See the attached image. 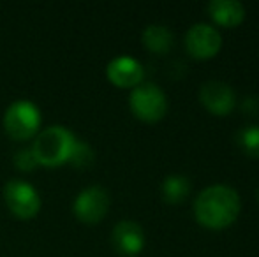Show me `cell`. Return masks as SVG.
Masks as SVG:
<instances>
[{
    "label": "cell",
    "mask_w": 259,
    "mask_h": 257,
    "mask_svg": "<svg viewBox=\"0 0 259 257\" xmlns=\"http://www.w3.org/2000/svg\"><path fill=\"white\" fill-rule=\"evenodd\" d=\"M222 46V37L217 28L206 23H196L189 28L185 35V48L189 55L198 60H208L219 53Z\"/></svg>",
    "instance_id": "52a82bcc"
},
{
    "label": "cell",
    "mask_w": 259,
    "mask_h": 257,
    "mask_svg": "<svg viewBox=\"0 0 259 257\" xmlns=\"http://www.w3.org/2000/svg\"><path fill=\"white\" fill-rule=\"evenodd\" d=\"M199 99L201 104L217 117H226L233 111L236 102L235 90L222 81H208L199 90Z\"/></svg>",
    "instance_id": "ba28073f"
},
{
    "label": "cell",
    "mask_w": 259,
    "mask_h": 257,
    "mask_svg": "<svg viewBox=\"0 0 259 257\" xmlns=\"http://www.w3.org/2000/svg\"><path fill=\"white\" fill-rule=\"evenodd\" d=\"M78 137L64 125H52L45 130H39L32 143L30 150L39 166L45 168H58L67 164L72 157Z\"/></svg>",
    "instance_id": "7a4b0ae2"
},
{
    "label": "cell",
    "mask_w": 259,
    "mask_h": 257,
    "mask_svg": "<svg viewBox=\"0 0 259 257\" xmlns=\"http://www.w3.org/2000/svg\"><path fill=\"white\" fill-rule=\"evenodd\" d=\"M111 243L122 255H138L145 247V233L134 220H120L111 231Z\"/></svg>",
    "instance_id": "30bf717a"
},
{
    "label": "cell",
    "mask_w": 259,
    "mask_h": 257,
    "mask_svg": "<svg viewBox=\"0 0 259 257\" xmlns=\"http://www.w3.org/2000/svg\"><path fill=\"white\" fill-rule=\"evenodd\" d=\"M129 106L134 117L154 124L166 117L167 97L155 83H140L131 90Z\"/></svg>",
    "instance_id": "277c9868"
},
{
    "label": "cell",
    "mask_w": 259,
    "mask_h": 257,
    "mask_svg": "<svg viewBox=\"0 0 259 257\" xmlns=\"http://www.w3.org/2000/svg\"><path fill=\"white\" fill-rule=\"evenodd\" d=\"M14 166H16L20 171H34L35 168H39L37 161H35L34 153H32L30 148H23L14 155Z\"/></svg>",
    "instance_id": "2e32d148"
},
{
    "label": "cell",
    "mask_w": 259,
    "mask_h": 257,
    "mask_svg": "<svg viewBox=\"0 0 259 257\" xmlns=\"http://www.w3.org/2000/svg\"><path fill=\"white\" fill-rule=\"evenodd\" d=\"M108 79L118 88H134L140 83H143V65L136 59L129 55H120L113 59L106 67Z\"/></svg>",
    "instance_id": "9c48e42d"
},
{
    "label": "cell",
    "mask_w": 259,
    "mask_h": 257,
    "mask_svg": "<svg viewBox=\"0 0 259 257\" xmlns=\"http://www.w3.org/2000/svg\"><path fill=\"white\" fill-rule=\"evenodd\" d=\"M242 202L235 189L228 185H210L201 190L194 202L196 220L206 229L221 231L229 227L240 215Z\"/></svg>",
    "instance_id": "6da1fadb"
},
{
    "label": "cell",
    "mask_w": 259,
    "mask_h": 257,
    "mask_svg": "<svg viewBox=\"0 0 259 257\" xmlns=\"http://www.w3.org/2000/svg\"><path fill=\"white\" fill-rule=\"evenodd\" d=\"M109 194L104 187L92 185L83 189L76 195L72 202V213L76 219L81 220L83 224H97L106 217L109 210Z\"/></svg>",
    "instance_id": "8992f818"
},
{
    "label": "cell",
    "mask_w": 259,
    "mask_h": 257,
    "mask_svg": "<svg viewBox=\"0 0 259 257\" xmlns=\"http://www.w3.org/2000/svg\"><path fill=\"white\" fill-rule=\"evenodd\" d=\"M4 201L14 217L34 219L41 210V195L25 180H9L4 187Z\"/></svg>",
    "instance_id": "5b68a950"
},
{
    "label": "cell",
    "mask_w": 259,
    "mask_h": 257,
    "mask_svg": "<svg viewBox=\"0 0 259 257\" xmlns=\"http://www.w3.org/2000/svg\"><path fill=\"white\" fill-rule=\"evenodd\" d=\"M141 39L145 48L154 53H167L173 46V34L164 25H148Z\"/></svg>",
    "instance_id": "7c38bea8"
},
{
    "label": "cell",
    "mask_w": 259,
    "mask_h": 257,
    "mask_svg": "<svg viewBox=\"0 0 259 257\" xmlns=\"http://www.w3.org/2000/svg\"><path fill=\"white\" fill-rule=\"evenodd\" d=\"M160 192L162 199L171 204H178V202L185 201V197L191 192V182L187 176L182 175H171L160 185Z\"/></svg>",
    "instance_id": "4fadbf2b"
},
{
    "label": "cell",
    "mask_w": 259,
    "mask_h": 257,
    "mask_svg": "<svg viewBox=\"0 0 259 257\" xmlns=\"http://www.w3.org/2000/svg\"><path fill=\"white\" fill-rule=\"evenodd\" d=\"M94 157H96V153H94L92 146H90L89 143H85V141L78 139L76 141L74 151H72V157H71V161H69V164H72L78 169H85V168H90V166H92Z\"/></svg>",
    "instance_id": "9a60e30c"
},
{
    "label": "cell",
    "mask_w": 259,
    "mask_h": 257,
    "mask_svg": "<svg viewBox=\"0 0 259 257\" xmlns=\"http://www.w3.org/2000/svg\"><path fill=\"white\" fill-rule=\"evenodd\" d=\"M257 201H259V192H257Z\"/></svg>",
    "instance_id": "e0dca14e"
},
{
    "label": "cell",
    "mask_w": 259,
    "mask_h": 257,
    "mask_svg": "<svg viewBox=\"0 0 259 257\" xmlns=\"http://www.w3.org/2000/svg\"><path fill=\"white\" fill-rule=\"evenodd\" d=\"M41 110L32 100H14L4 113V130L14 141H27L41 130Z\"/></svg>",
    "instance_id": "3957f363"
},
{
    "label": "cell",
    "mask_w": 259,
    "mask_h": 257,
    "mask_svg": "<svg viewBox=\"0 0 259 257\" xmlns=\"http://www.w3.org/2000/svg\"><path fill=\"white\" fill-rule=\"evenodd\" d=\"M236 143L249 157L259 159V125H247L238 130Z\"/></svg>",
    "instance_id": "5bb4252c"
},
{
    "label": "cell",
    "mask_w": 259,
    "mask_h": 257,
    "mask_svg": "<svg viewBox=\"0 0 259 257\" xmlns=\"http://www.w3.org/2000/svg\"><path fill=\"white\" fill-rule=\"evenodd\" d=\"M208 13L217 25L226 28L238 27L245 18V7L238 0H211Z\"/></svg>",
    "instance_id": "8fae6325"
}]
</instances>
